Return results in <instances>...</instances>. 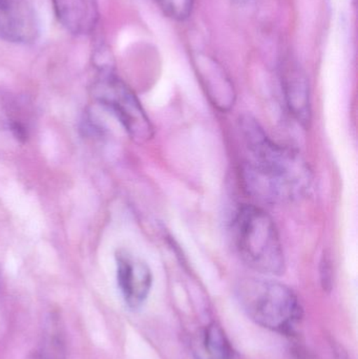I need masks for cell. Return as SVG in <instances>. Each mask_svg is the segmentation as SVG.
<instances>
[{
    "instance_id": "3",
    "label": "cell",
    "mask_w": 358,
    "mask_h": 359,
    "mask_svg": "<svg viewBox=\"0 0 358 359\" xmlns=\"http://www.w3.org/2000/svg\"><path fill=\"white\" fill-rule=\"evenodd\" d=\"M240 305L256 324L279 333H290L302 318L296 293L281 283L247 278L237 287Z\"/></svg>"
},
{
    "instance_id": "7",
    "label": "cell",
    "mask_w": 358,
    "mask_h": 359,
    "mask_svg": "<svg viewBox=\"0 0 358 359\" xmlns=\"http://www.w3.org/2000/svg\"><path fill=\"white\" fill-rule=\"evenodd\" d=\"M281 78L290 113L302 126H308L311 120V103L306 75L298 63L287 59L282 65Z\"/></svg>"
},
{
    "instance_id": "10",
    "label": "cell",
    "mask_w": 358,
    "mask_h": 359,
    "mask_svg": "<svg viewBox=\"0 0 358 359\" xmlns=\"http://www.w3.org/2000/svg\"><path fill=\"white\" fill-rule=\"evenodd\" d=\"M204 345L209 359L233 358V349L228 339L222 328L214 323L206 328Z\"/></svg>"
},
{
    "instance_id": "1",
    "label": "cell",
    "mask_w": 358,
    "mask_h": 359,
    "mask_svg": "<svg viewBox=\"0 0 358 359\" xmlns=\"http://www.w3.org/2000/svg\"><path fill=\"white\" fill-rule=\"evenodd\" d=\"M241 128L247 149L243 178L250 194L273 203L304 196L312 174L302 156L275 143L249 116L241 120Z\"/></svg>"
},
{
    "instance_id": "4",
    "label": "cell",
    "mask_w": 358,
    "mask_h": 359,
    "mask_svg": "<svg viewBox=\"0 0 358 359\" xmlns=\"http://www.w3.org/2000/svg\"><path fill=\"white\" fill-rule=\"evenodd\" d=\"M92 94L99 104L116 116L135 142L144 143L153 138V124L140 101L111 67L99 69Z\"/></svg>"
},
{
    "instance_id": "11",
    "label": "cell",
    "mask_w": 358,
    "mask_h": 359,
    "mask_svg": "<svg viewBox=\"0 0 358 359\" xmlns=\"http://www.w3.org/2000/svg\"><path fill=\"white\" fill-rule=\"evenodd\" d=\"M162 12L172 20L183 21L191 16L195 0H156Z\"/></svg>"
},
{
    "instance_id": "2",
    "label": "cell",
    "mask_w": 358,
    "mask_h": 359,
    "mask_svg": "<svg viewBox=\"0 0 358 359\" xmlns=\"http://www.w3.org/2000/svg\"><path fill=\"white\" fill-rule=\"evenodd\" d=\"M233 240L242 261L256 271L281 276L285 255L273 217L261 207L242 205L233 219Z\"/></svg>"
},
{
    "instance_id": "13",
    "label": "cell",
    "mask_w": 358,
    "mask_h": 359,
    "mask_svg": "<svg viewBox=\"0 0 358 359\" xmlns=\"http://www.w3.org/2000/svg\"><path fill=\"white\" fill-rule=\"evenodd\" d=\"M40 359H44V358H40Z\"/></svg>"
},
{
    "instance_id": "9",
    "label": "cell",
    "mask_w": 358,
    "mask_h": 359,
    "mask_svg": "<svg viewBox=\"0 0 358 359\" xmlns=\"http://www.w3.org/2000/svg\"><path fill=\"white\" fill-rule=\"evenodd\" d=\"M199 75L212 103L222 111H227L235 103V90L224 69L212 59H200Z\"/></svg>"
},
{
    "instance_id": "5",
    "label": "cell",
    "mask_w": 358,
    "mask_h": 359,
    "mask_svg": "<svg viewBox=\"0 0 358 359\" xmlns=\"http://www.w3.org/2000/svg\"><path fill=\"white\" fill-rule=\"evenodd\" d=\"M40 32L39 15L29 0H0V40L29 46Z\"/></svg>"
},
{
    "instance_id": "8",
    "label": "cell",
    "mask_w": 358,
    "mask_h": 359,
    "mask_svg": "<svg viewBox=\"0 0 358 359\" xmlns=\"http://www.w3.org/2000/svg\"><path fill=\"white\" fill-rule=\"evenodd\" d=\"M57 19L69 33L90 35L99 21L97 0H52Z\"/></svg>"
},
{
    "instance_id": "12",
    "label": "cell",
    "mask_w": 358,
    "mask_h": 359,
    "mask_svg": "<svg viewBox=\"0 0 358 359\" xmlns=\"http://www.w3.org/2000/svg\"><path fill=\"white\" fill-rule=\"evenodd\" d=\"M235 4H239V6H247V4H252L254 0H233Z\"/></svg>"
},
{
    "instance_id": "6",
    "label": "cell",
    "mask_w": 358,
    "mask_h": 359,
    "mask_svg": "<svg viewBox=\"0 0 358 359\" xmlns=\"http://www.w3.org/2000/svg\"><path fill=\"white\" fill-rule=\"evenodd\" d=\"M118 286L126 305L132 310L142 307L153 286L151 268L140 257L130 251L116 253Z\"/></svg>"
}]
</instances>
